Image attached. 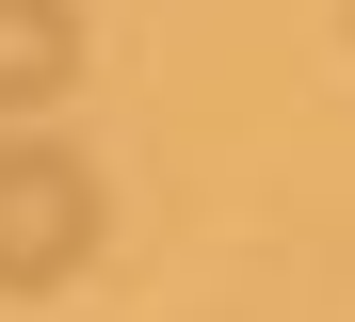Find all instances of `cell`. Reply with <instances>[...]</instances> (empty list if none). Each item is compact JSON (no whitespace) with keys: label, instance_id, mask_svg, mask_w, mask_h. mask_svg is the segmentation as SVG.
Instances as JSON below:
<instances>
[{"label":"cell","instance_id":"2","mask_svg":"<svg viewBox=\"0 0 355 322\" xmlns=\"http://www.w3.org/2000/svg\"><path fill=\"white\" fill-rule=\"evenodd\" d=\"M81 81V0H0V113H49Z\"/></svg>","mask_w":355,"mask_h":322},{"label":"cell","instance_id":"1","mask_svg":"<svg viewBox=\"0 0 355 322\" xmlns=\"http://www.w3.org/2000/svg\"><path fill=\"white\" fill-rule=\"evenodd\" d=\"M97 226H113V193L65 129H0V290H65Z\"/></svg>","mask_w":355,"mask_h":322}]
</instances>
